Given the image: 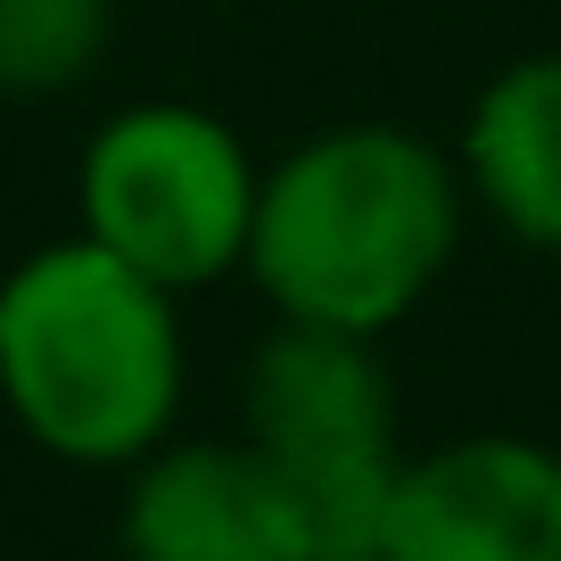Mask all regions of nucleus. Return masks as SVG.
<instances>
[{"instance_id": "obj_1", "label": "nucleus", "mask_w": 561, "mask_h": 561, "mask_svg": "<svg viewBox=\"0 0 561 561\" xmlns=\"http://www.w3.org/2000/svg\"><path fill=\"white\" fill-rule=\"evenodd\" d=\"M462 165L404 124H331L264 165L248 273L280 322L397 331L462 248Z\"/></svg>"}, {"instance_id": "obj_2", "label": "nucleus", "mask_w": 561, "mask_h": 561, "mask_svg": "<svg viewBox=\"0 0 561 561\" xmlns=\"http://www.w3.org/2000/svg\"><path fill=\"white\" fill-rule=\"evenodd\" d=\"M0 404L42 455L91 471L165 446L182 404L174 289L83 231L34 248L0 280Z\"/></svg>"}, {"instance_id": "obj_3", "label": "nucleus", "mask_w": 561, "mask_h": 561, "mask_svg": "<svg viewBox=\"0 0 561 561\" xmlns=\"http://www.w3.org/2000/svg\"><path fill=\"white\" fill-rule=\"evenodd\" d=\"M240 438L280 471L314 561H380L397 504V388L364 331L273 322L240 380Z\"/></svg>"}, {"instance_id": "obj_4", "label": "nucleus", "mask_w": 561, "mask_h": 561, "mask_svg": "<svg viewBox=\"0 0 561 561\" xmlns=\"http://www.w3.org/2000/svg\"><path fill=\"white\" fill-rule=\"evenodd\" d=\"M264 165L215 107L140 100L107 116L83 149L75 207L83 240L149 273L158 289H207V280L248 264V224H256Z\"/></svg>"}, {"instance_id": "obj_5", "label": "nucleus", "mask_w": 561, "mask_h": 561, "mask_svg": "<svg viewBox=\"0 0 561 561\" xmlns=\"http://www.w3.org/2000/svg\"><path fill=\"white\" fill-rule=\"evenodd\" d=\"M380 561H561V455L512 430L413 455Z\"/></svg>"}, {"instance_id": "obj_6", "label": "nucleus", "mask_w": 561, "mask_h": 561, "mask_svg": "<svg viewBox=\"0 0 561 561\" xmlns=\"http://www.w3.org/2000/svg\"><path fill=\"white\" fill-rule=\"evenodd\" d=\"M124 561H314L280 471L248 438L149 446L124 488Z\"/></svg>"}, {"instance_id": "obj_7", "label": "nucleus", "mask_w": 561, "mask_h": 561, "mask_svg": "<svg viewBox=\"0 0 561 561\" xmlns=\"http://www.w3.org/2000/svg\"><path fill=\"white\" fill-rule=\"evenodd\" d=\"M455 165H462V191L520 248L561 256V50L512 58L504 75H488Z\"/></svg>"}, {"instance_id": "obj_8", "label": "nucleus", "mask_w": 561, "mask_h": 561, "mask_svg": "<svg viewBox=\"0 0 561 561\" xmlns=\"http://www.w3.org/2000/svg\"><path fill=\"white\" fill-rule=\"evenodd\" d=\"M116 0H0V91L50 100L75 91L107 50Z\"/></svg>"}]
</instances>
